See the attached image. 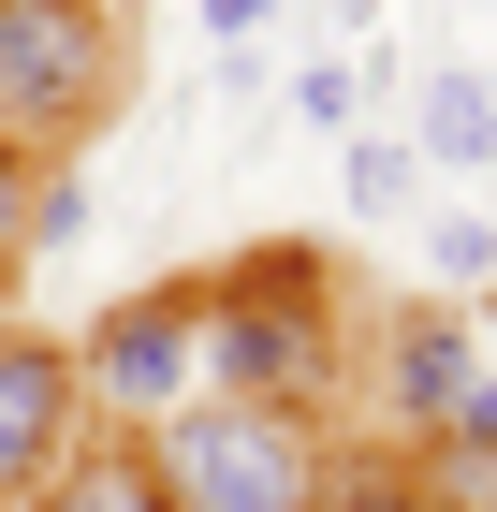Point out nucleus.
<instances>
[{"label":"nucleus","mask_w":497,"mask_h":512,"mask_svg":"<svg viewBox=\"0 0 497 512\" xmlns=\"http://www.w3.org/2000/svg\"><path fill=\"white\" fill-rule=\"evenodd\" d=\"M132 118V30L117 0H0V161L59 176Z\"/></svg>","instance_id":"obj_1"},{"label":"nucleus","mask_w":497,"mask_h":512,"mask_svg":"<svg viewBox=\"0 0 497 512\" xmlns=\"http://www.w3.org/2000/svg\"><path fill=\"white\" fill-rule=\"evenodd\" d=\"M337 381V264L322 249H249L205 278V395H307Z\"/></svg>","instance_id":"obj_2"},{"label":"nucleus","mask_w":497,"mask_h":512,"mask_svg":"<svg viewBox=\"0 0 497 512\" xmlns=\"http://www.w3.org/2000/svg\"><path fill=\"white\" fill-rule=\"evenodd\" d=\"M147 469L176 512H322L337 498L322 425L278 410V395H191L176 425H147Z\"/></svg>","instance_id":"obj_3"},{"label":"nucleus","mask_w":497,"mask_h":512,"mask_svg":"<svg viewBox=\"0 0 497 512\" xmlns=\"http://www.w3.org/2000/svg\"><path fill=\"white\" fill-rule=\"evenodd\" d=\"M74 381H88V410L176 425V410L205 395V278H147V293H117V308L74 337Z\"/></svg>","instance_id":"obj_4"},{"label":"nucleus","mask_w":497,"mask_h":512,"mask_svg":"<svg viewBox=\"0 0 497 512\" xmlns=\"http://www.w3.org/2000/svg\"><path fill=\"white\" fill-rule=\"evenodd\" d=\"M88 425H103V410H88L74 352H59V337H30V322H0V512H30Z\"/></svg>","instance_id":"obj_5"},{"label":"nucleus","mask_w":497,"mask_h":512,"mask_svg":"<svg viewBox=\"0 0 497 512\" xmlns=\"http://www.w3.org/2000/svg\"><path fill=\"white\" fill-rule=\"evenodd\" d=\"M468 381H483V337H468L454 308H395V322H381V410H395V425L439 439Z\"/></svg>","instance_id":"obj_6"},{"label":"nucleus","mask_w":497,"mask_h":512,"mask_svg":"<svg viewBox=\"0 0 497 512\" xmlns=\"http://www.w3.org/2000/svg\"><path fill=\"white\" fill-rule=\"evenodd\" d=\"M278 103H293L307 132H381V103H395V44L366 30V44H322V59H307V74H278Z\"/></svg>","instance_id":"obj_7"},{"label":"nucleus","mask_w":497,"mask_h":512,"mask_svg":"<svg viewBox=\"0 0 497 512\" xmlns=\"http://www.w3.org/2000/svg\"><path fill=\"white\" fill-rule=\"evenodd\" d=\"M395 132L424 147V176H497V88L468 74V59H454V74H424Z\"/></svg>","instance_id":"obj_8"},{"label":"nucleus","mask_w":497,"mask_h":512,"mask_svg":"<svg viewBox=\"0 0 497 512\" xmlns=\"http://www.w3.org/2000/svg\"><path fill=\"white\" fill-rule=\"evenodd\" d=\"M30 512H176V498H161V469H147V439H117V425H88L74 454H59V483H44Z\"/></svg>","instance_id":"obj_9"},{"label":"nucleus","mask_w":497,"mask_h":512,"mask_svg":"<svg viewBox=\"0 0 497 512\" xmlns=\"http://www.w3.org/2000/svg\"><path fill=\"white\" fill-rule=\"evenodd\" d=\"M337 205H351V220H410V205H424V147H410V132H351V147H337Z\"/></svg>","instance_id":"obj_10"},{"label":"nucleus","mask_w":497,"mask_h":512,"mask_svg":"<svg viewBox=\"0 0 497 512\" xmlns=\"http://www.w3.org/2000/svg\"><path fill=\"white\" fill-rule=\"evenodd\" d=\"M424 278H439V293L497 278V205H439V220H424Z\"/></svg>","instance_id":"obj_11"},{"label":"nucleus","mask_w":497,"mask_h":512,"mask_svg":"<svg viewBox=\"0 0 497 512\" xmlns=\"http://www.w3.org/2000/svg\"><path fill=\"white\" fill-rule=\"evenodd\" d=\"M30 191H44L30 161H0V293H15V278H30Z\"/></svg>","instance_id":"obj_12"},{"label":"nucleus","mask_w":497,"mask_h":512,"mask_svg":"<svg viewBox=\"0 0 497 512\" xmlns=\"http://www.w3.org/2000/svg\"><path fill=\"white\" fill-rule=\"evenodd\" d=\"M191 15H205V44H220V59H249V44H264L293 0H191Z\"/></svg>","instance_id":"obj_13"},{"label":"nucleus","mask_w":497,"mask_h":512,"mask_svg":"<svg viewBox=\"0 0 497 512\" xmlns=\"http://www.w3.org/2000/svg\"><path fill=\"white\" fill-rule=\"evenodd\" d=\"M322 512H439V498H410V483H337Z\"/></svg>","instance_id":"obj_14"},{"label":"nucleus","mask_w":497,"mask_h":512,"mask_svg":"<svg viewBox=\"0 0 497 512\" xmlns=\"http://www.w3.org/2000/svg\"><path fill=\"white\" fill-rule=\"evenodd\" d=\"M322 30H337V44H366V30H381V0H322Z\"/></svg>","instance_id":"obj_15"}]
</instances>
